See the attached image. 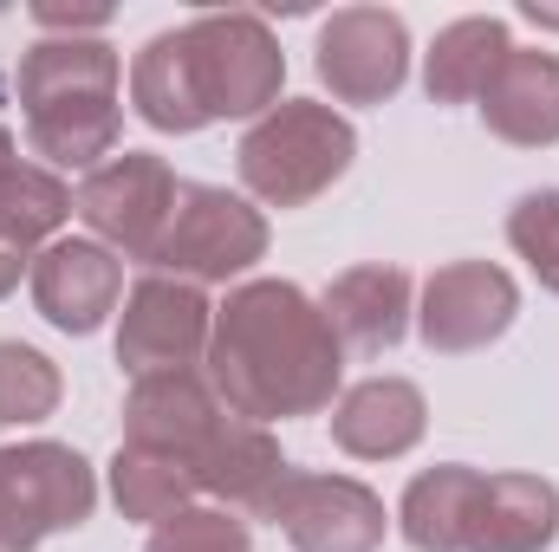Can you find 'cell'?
I'll return each mask as SVG.
<instances>
[{"label": "cell", "instance_id": "6da1fadb", "mask_svg": "<svg viewBox=\"0 0 559 552\" xmlns=\"http://www.w3.org/2000/svg\"><path fill=\"white\" fill-rule=\"evenodd\" d=\"M202 377L235 416L274 429L293 416H325L345 391V345L325 305L293 279H241L215 305Z\"/></svg>", "mask_w": 559, "mask_h": 552}, {"label": "cell", "instance_id": "7a4b0ae2", "mask_svg": "<svg viewBox=\"0 0 559 552\" xmlns=\"http://www.w3.org/2000/svg\"><path fill=\"white\" fill-rule=\"evenodd\" d=\"M124 442L176 461L195 494H215L222 507H261L274 481L293 468L280 455V435L235 416L202 371H169V377H138L124 397Z\"/></svg>", "mask_w": 559, "mask_h": 552}, {"label": "cell", "instance_id": "3957f363", "mask_svg": "<svg viewBox=\"0 0 559 552\" xmlns=\"http://www.w3.org/2000/svg\"><path fill=\"white\" fill-rule=\"evenodd\" d=\"M124 59L105 33L92 39H33L13 65V92L26 111V143L46 156V169H98L118 156L124 137Z\"/></svg>", "mask_w": 559, "mask_h": 552}, {"label": "cell", "instance_id": "277c9868", "mask_svg": "<svg viewBox=\"0 0 559 552\" xmlns=\"http://www.w3.org/2000/svg\"><path fill=\"white\" fill-rule=\"evenodd\" d=\"M358 156V131L345 111L319 98H280L235 143V169L254 208H306L319 202Z\"/></svg>", "mask_w": 559, "mask_h": 552}, {"label": "cell", "instance_id": "5b68a950", "mask_svg": "<svg viewBox=\"0 0 559 552\" xmlns=\"http://www.w3.org/2000/svg\"><path fill=\"white\" fill-rule=\"evenodd\" d=\"M182 33V65H189V92L202 105L209 124H254L267 118L286 92V52H280L274 26L248 7L235 13H195L176 26Z\"/></svg>", "mask_w": 559, "mask_h": 552}, {"label": "cell", "instance_id": "8992f818", "mask_svg": "<svg viewBox=\"0 0 559 552\" xmlns=\"http://www.w3.org/2000/svg\"><path fill=\"white\" fill-rule=\"evenodd\" d=\"M267 241H274V228L248 195H235L222 182H182L143 267L189 279V286H228V279L241 286L254 274V261H267Z\"/></svg>", "mask_w": 559, "mask_h": 552}, {"label": "cell", "instance_id": "52a82bcc", "mask_svg": "<svg viewBox=\"0 0 559 552\" xmlns=\"http://www.w3.org/2000/svg\"><path fill=\"white\" fill-rule=\"evenodd\" d=\"M98 514V468L52 435L0 442V552H39Z\"/></svg>", "mask_w": 559, "mask_h": 552}, {"label": "cell", "instance_id": "ba28073f", "mask_svg": "<svg viewBox=\"0 0 559 552\" xmlns=\"http://www.w3.org/2000/svg\"><path fill=\"white\" fill-rule=\"evenodd\" d=\"M254 520L280 527L293 552H384V533H391L378 488H365L358 475H319V468H286L274 494L254 507Z\"/></svg>", "mask_w": 559, "mask_h": 552}, {"label": "cell", "instance_id": "9c48e42d", "mask_svg": "<svg viewBox=\"0 0 559 552\" xmlns=\"http://www.w3.org/2000/svg\"><path fill=\"white\" fill-rule=\"evenodd\" d=\"M176 189H182V176L163 163V156H150V149H118L111 163H98L92 176H79V189H72V215L85 221V235L92 241H105L118 261H150V248H156V235H163V221H169V208H176Z\"/></svg>", "mask_w": 559, "mask_h": 552}, {"label": "cell", "instance_id": "30bf717a", "mask_svg": "<svg viewBox=\"0 0 559 552\" xmlns=\"http://www.w3.org/2000/svg\"><path fill=\"white\" fill-rule=\"evenodd\" d=\"M312 72L332 105H391L411 79V26L391 7H338L319 20Z\"/></svg>", "mask_w": 559, "mask_h": 552}, {"label": "cell", "instance_id": "8fae6325", "mask_svg": "<svg viewBox=\"0 0 559 552\" xmlns=\"http://www.w3.org/2000/svg\"><path fill=\"white\" fill-rule=\"evenodd\" d=\"M215 332V305L202 286L169 274H143L124 305H118V364L138 377H169V371H202Z\"/></svg>", "mask_w": 559, "mask_h": 552}, {"label": "cell", "instance_id": "7c38bea8", "mask_svg": "<svg viewBox=\"0 0 559 552\" xmlns=\"http://www.w3.org/2000/svg\"><path fill=\"white\" fill-rule=\"evenodd\" d=\"M521 319V286L495 261H449L417 286V338L436 358H468L508 338Z\"/></svg>", "mask_w": 559, "mask_h": 552}, {"label": "cell", "instance_id": "4fadbf2b", "mask_svg": "<svg viewBox=\"0 0 559 552\" xmlns=\"http://www.w3.org/2000/svg\"><path fill=\"white\" fill-rule=\"evenodd\" d=\"M26 292H33V312L66 332V338H92L118 305H124V261L92 241V235H59L52 248L33 254V274H26Z\"/></svg>", "mask_w": 559, "mask_h": 552}, {"label": "cell", "instance_id": "5bb4252c", "mask_svg": "<svg viewBox=\"0 0 559 552\" xmlns=\"http://www.w3.org/2000/svg\"><path fill=\"white\" fill-rule=\"evenodd\" d=\"M488 137L514 149H554L559 143V52L547 46H508L495 79L475 98Z\"/></svg>", "mask_w": 559, "mask_h": 552}, {"label": "cell", "instance_id": "9a60e30c", "mask_svg": "<svg viewBox=\"0 0 559 552\" xmlns=\"http://www.w3.org/2000/svg\"><path fill=\"white\" fill-rule=\"evenodd\" d=\"M319 305H325V319H332V332H338L345 351L384 358V351H397V345L411 338V325H417V279L404 274V267H384V261L345 267V274L325 286Z\"/></svg>", "mask_w": 559, "mask_h": 552}, {"label": "cell", "instance_id": "2e32d148", "mask_svg": "<svg viewBox=\"0 0 559 552\" xmlns=\"http://www.w3.org/2000/svg\"><path fill=\"white\" fill-rule=\"evenodd\" d=\"M423 435H429V397L411 377H365L332 404V442L352 461H404Z\"/></svg>", "mask_w": 559, "mask_h": 552}, {"label": "cell", "instance_id": "e0dca14e", "mask_svg": "<svg viewBox=\"0 0 559 552\" xmlns=\"http://www.w3.org/2000/svg\"><path fill=\"white\" fill-rule=\"evenodd\" d=\"M559 540V488L547 475H488L462 552H547Z\"/></svg>", "mask_w": 559, "mask_h": 552}, {"label": "cell", "instance_id": "ac0fdd59", "mask_svg": "<svg viewBox=\"0 0 559 552\" xmlns=\"http://www.w3.org/2000/svg\"><path fill=\"white\" fill-rule=\"evenodd\" d=\"M481 468H468V461H436V468H423L411 475V488H404V501H397V533H404V547L411 552H462L468 547V514H475V501H481Z\"/></svg>", "mask_w": 559, "mask_h": 552}, {"label": "cell", "instance_id": "d6986e66", "mask_svg": "<svg viewBox=\"0 0 559 552\" xmlns=\"http://www.w3.org/2000/svg\"><path fill=\"white\" fill-rule=\"evenodd\" d=\"M508 20L501 13H462L436 33V46L423 52V92L429 105H475L481 85L495 79V65L508 59Z\"/></svg>", "mask_w": 559, "mask_h": 552}, {"label": "cell", "instance_id": "ffe728a7", "mask_svg": "<svg viewBox=\"0 0 559 552\" xmlns=\"http://www.w3.org/2000/svg\"><path fill=\"white\" fill-rule=\"evenodd\" d=\"M131 111H138L150 131H163V137H195V131H209V118H202V105H195V92H189L182 33H176V26L138 46V59H131Z\"/></svg>", "mask_w": 559, "mask_h": 552}, {"label": "cell", "instance_id": "44dd1931", "mask_svg": "<svg viewBox=\"0 0 559 552\" xmlns=\"http://www.w3.org/2000/svg\"><path fill=\"white\" fill-rule=\"evenodd\" d=\"M66 221H72V189H66L59 169L26 163V156H20L13 169H0V235H7L13 248L39 254V248L59 241Z\"/></svg>", "mask_w": 559, "mask_h": 552}, {"label": "cell", "instance_id": "7402d4cb", "mask_svg": "<svg viewBox=\"0 0 559 552\" xmlns=\"http://www.w3.org/2000/svg\"><path fill=\"white\" fill-rule=\"evenodd\" d=\"M105 488H111L118 514L138 520V527H163V520H176L182 507H195V481H189L176 461H163V455H150V448H131V442H118V455H111V468H105Z\"/></svg>", "mask_w": 559, "mask_h": 552}, {"label": "cell", "instance_id": "603a6c76", "mask_svg": "<svg viewBox=\"0 0 559 552\" xmlns=\"http://www.w3.org/2000/svg\"><path fill=\"white\" fill-rule=\"evenodd\" d=\"M66 397V377L59 364L39 351V345H20V338H0V429H33L59 410Z\"/></svg>", "mask_w": 559, "mask_h": 552}, {"label": "cell", "instance_id": "cb8c5ba5", "mask_svg": "<svg viewBox=\"0 0 559 552\" xmlns=\"http://www.w3.org/2000/svg\"><path fill=\"white\" fill-rule=\"evenodd\" d=\"M508 248L527 261V274L559 299V189H527L508 208Z\"/></svg>", "mask_w": 559, "mask_h": 552}, {"label": "cell", "instance_id": "d4e9b609", "mask_svg": "<svg viewBox=\"0 0 559 552\" xmlns=\"http://www.w3.org/2000/svg\"><path fill=\"white\" fill-rule=\"evenodd\" d=\"M143 552H254V540H248V520L235 507H202L195 501L176 520L150 527Z\"/></svg>", "mask_w": 559, "mask_h": 552}, {"label": "cell", "instance_id": "484cf974", "mask_svg": "<svg viewBox=\"0 0 559 552\" xmlns=\"http://www.w3.org/2000/svg\"><path fill=\"white\" fill-rule=\"evenodd\" d=\"M26 274H33V254H26V248H13V241L0 235V299H13Z\"/></svg>", "mask_w": 559, "mask_h": 552}, {"label": "cell", "instance_id": "4316f807", "mask_svg": "<svg viewBox=\"0 0 559 552\" xmlns=\"http://www.w3.org/2000/svg\"><path fill=\"white\" fill-rule=\"evenodd\" d=\"M13 163H20V143H13V131L0 124V169H13Z\"/></svg>", "mask_w": 559, "mask_h": 552}]
</instances>
